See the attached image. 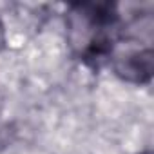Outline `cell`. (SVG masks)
<instances>
[{
    "instance_id": "obj_1",
    "label": "cell",
    "mask_w": 154,
    "mask_h": 154,
    "mask_svg": "<svg viewBox=\"0 0 154 154\" xmlns=\"http://www.w3.org/2000/svg\"><path fill=\"white\" fill-rule=\"evenodd\" d=\"M118 24L116 4L111 2H74L65 13L67 42L76 56L87 65L100 67L112 58L114 40L111 31Z\"/></svg>"
},
{
    "instance_id": "obj_4",
    "label": "cell",
    "mask_w": 154,
    "mask_h": 154,
    "mask_svg": "<svg viewBox=\"0 0 154 154\" xmlns=\"http://www.w3.org/2000/svg\"><path fill=\"white\" fill-rule=\"evenodd\" d=\"M17 140V127L11 122H0V152H4Z\"/></svg>"
},
{
    "instance_id": "obj_2",
    "label": "cell",
    "mask_w": 154,
    "mask_h": 154,
    "mask_svg": "<svg viewBox=\"0 0 154 154\" xmlns=\"http://www.w3.org/2000/svg\"><path fill=\"white\" fill-rule=\"evenodd\" d=\"M112 72L120 80L134 85H147L154 72V53L150 47L116 54L111 58Z\"/></svg>"
},
{
    "instance_id": "obj_6",
    "label": "cell",
    "mask_w": 154,
    "mask_h": 154,
    "mask_svg": "<svg viewBox=\"0 0 154 154\" xmlns=\"http://www.w3.org/2000/svg\"><path fill=\"white\" fill-rule=\"evenodd\" d=\"M141 154H152V152H150V150H145V152H141Z\"/></svg>"
},
{
    "instance_id": "obj_3",
    "label": "cell",
    "mask_w": 154,
    "mask_h": 154,
    "mask_svg": "<svg viewBox=\"0 0 154 154\" xmlns=\"http://www.w3.org/2000/svg\"><path fill=\"white\" fill-rule=\"evenodd\" d=\"M152 29H154V22L149 15L145 17H136L134 20H131L125 29H123V38L131 40V42H147L150 44L152 40Z\"/></svg>"
},
{
    "instance_id": "obj_5",
    "label": "cell",
    "mask_w": 154,
    "mask_h": 154,
    "mask_svg": "<svg viewBox=\"0 0 154 154\" xmlns=\"http://www.w3.org/2000/svg\"><path fill=\"white\" fill-rule=\"evenodd\" d=\"M8 45V36H6V26L0 20V51H4Z\"/></svg>"
}]
</instances>
